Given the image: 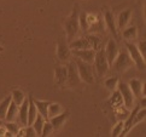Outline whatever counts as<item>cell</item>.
<instances>
[{
    "label": "cell",
    "mask_w": 146,
    "mask_h": 137,
    "mask_svg": "<svg viewBox=\"0 0 146 137\" xmlns=\"http://www.w3.org/2000/svg\"><path fill=\"white\" fill-rule=\"evenodd\" d=\"M79 5L75 4L74 5V10H72L71 15L69 16V18L65 21L64 23V28H65V33L69 41L74 40L76 38V35L79 34L80 32V24H79Z\"/></svg>",
    "instance_id": "6da1fadb"
},
{
    "label": "cell",
    "mask_w": 146,
    "mask_h": 137,
    "mask_svg": "<svg viewBox=\"0 0 146 137\" xmlns=\"http://www.w3.org/2000/svg\"><path fill=\"white\" fill-rule=\"evenodd\" d=\"M76 69L79 73V77L81 80H83L86 84H92L94 81V75H93V68L91 66V63H87L85 61H81L80 58L75 60Z\"/></svg>",
    "instance_id": "7a4b0ae2"
},
{
    "label": "cell",
    "mask_w": 146,
    "mask_h": 137,
    "mask_svg": "<svg viewBox=\"0 0 146 137\" xmlns=\"http://www.w3.org/2000/svg\"><path fill=\"white\" fill-rule=\"evenodd\" d=\"M133 64V61L130 60L129 55L126 51H118V54L116 56V58L112 62V64L110 67H112V69L116 73H123L127 69H129Z\"/></svg>",
    "instance_id": "3957f363"
},
{
    "label": "cell",
    "mask_w": 146,
    "mask_h": 137,
    "mask_svg": "<svg viewBox=\"0 0 146 137\" xmlns=\"http://www.w3.org/2000/svg\"><path fill=\"white\" fill-rule=\"evenodd\" d=\"M126 47L128 50V55L130 57V60H132L134 64L137 66V68L140 69V71H144L145 67H146L145 57L140 54L138 46L135 44H133L132 41H126Z\"/></svg>",
    "instance_id": "277c9868"
},
{
    "label": "cell",
    "mask_w": 146,
    "mask_h": 137,
    "mask_svg": "<svg viewBox=\"0 0 146 137\" xmlns=\"http://www.w3.org/2000/svg\"><path fill=\"white\" fill-rule=\"evenodd\" d=\"M94 68H96V72L98 77L103 78L104 75L108 73L109 71V63H108V60H106V56H105V50L103 49H99L96 51V56H94Z\"/></svg>",
    "instance_id": "5b68a950"
},
{
    "label": "cell",
    "mask_w": 146,
    "mask_h": 137,
    "mask_svg": "<svg viewBox=\"0 0 146 137\" xmlns=\"http://www.w3.org/2000/svg\"><path fill=\"white\" fill-rule=\"evenodd\" d=\"M117 87H118V91L122 96L124 107L128 108V109H132L134 107V98L135 97H134L132 90L129 89V85L126 83L119 81V83H117Z\"/></svg>",
    "instance_id": "8992f818"
},
{
    "label": "cell",
    "mask_w": 146,
    "mask_h": 137,
    "mask_svg": "<svg viewBox=\"0 0 146 137\" xmlns=\"http://www.w3.org/2000/svg\"><path fill=\"white\" fill-rule=\"evenodd\" d=\"M104 50H105V56H106V60H108L109 66H111L112 62L115 61V58H116L118 51H119L118 50V46L116 44V41H115L113 39H110V40L108 41L106 47Z\"/></svg>",
    "instance_id": "52a82bcc"
},
{
    "label": "cell",
    "mask_w": 146,
    "mask_h": 137,
    "mask_svg": "<svg viewBox=\"0 0 146 137\" xmlns=\"http://www.w3.org/2000/svg\"><path fill=\"white\" fill-rule=\"evenodd\" d=\"M71 54L75 55L77 58H80L81 61H85L87 63H91L94 61L96 51L93 49H85V50H71Z\"/></svg>",
    "instance_id": "ba28073f"
},
{
    "label": "cell",
    "mask_w": 146,
    "mask_h": 137,
    "mask_svg": "<svg viewBox=\"0 0 146 137\" xmlns=\"http://www.w3.org/2000/svg\"><path fill=\"white\" fill-rule=\"evenodd\" d=\"M68 75H66V80L69 81V85L75 87L80 84L81 79L79 77V73H77V69H76V64L75 63H70L69 66H68Z\"/></svg>",
    "instance_id": "9c48e42d"
},
{
    "label": "cell",
    "mask_w": 146,
    "mask_h": 137,
    "mask_svg": "<svg viewBox=\"0 0 146 137\" xmlns=\"http://www.w3.org/2000/svg\"><path fill=\"white\" fill-rule=\"evenodd\" d=\"M69 112H62L59 114L54 115V117H52L48 119V122L52 124V126H53L54 130H59L62 126L64 125V123L68 120V118H69Z\"/></svg>",
    "instance_id": "30bf717a"
},
{
    "label": "cell",
    "mask_w": 146,
    "mask_h": 137,
    "mask_svg": "<svg viewBox=\"0 0 146 137\" xmlns=\"http://www.w3.org/2000/svg\"><path fill=\"white\" fill-rule=\"evenodd\" d=\"M57 56L60 61H68L71 56V50L69 49L64 41H58V45H57Z\"/></svg>",
    "instance_id": "8fae6325"
},
{
    "label": "cell",
    "mask_w": 146,
    "mask_h": 137,
    "mask_svg": "<svg viewBox=\"0 0 146 137\" xmlns=\"http://www.w3.org/2000/svg\"><path fill=\"white\" fill-rule=\"evenodd\" d=\"M130 17H132V10L130 9L123 10V11L119 12L118 18H117V24H116L117 29L126 28L128 26V23H129V21H130Z\"/></svg>",
    "instance_id": "7c38bea8"
},
{
    "label": "cell",
    "mask_w": 146,
    "mask_h": 137,
    "mask_svg": "<svg viewBox=\"0 0 146 137\" xmlns=\"http://www.w3.org/2000/svg\"><path fill=\"white\" fill-rule=\"evenodd\" d=\"M69 49L70 50H85V49H92V46H91V43H90V40H88V38L85 36V38L71 40L69 44Z\"/></svg>",
    "instance_id": "4fadbf2b"
},
{
    "label": "cell",
    "mask_w": 146,
    "mask_h": 137,
    "mask_svg": "<svg viewBox=\"0 0 146 137\" xmlns=\"http://www.w3.org/2000/svg\"><path fill=\"white\" fill-rule=\"evenodd\" d=\"M104 19H105L108 29L111 32V34L115 36V38H117V27H116V23H115V18H113L112 12H110L109 10H106L105 15H104Z\"/></svg>",
    "instance_id": "5bb4252c"
},
{
    "label": "cell",
    "mask_w": 146,
    "mask_h": 137,
    "mask_svg": "<svg viewBox=\"0 0 146 137\" xmlns=\"http://www.w3.org/2000/svg\"><path fill=\"white\" fill-rule=\"evenodd\" d=\"M129 89L132 90L133 95H134V97H137V98H141L143 97V83L139 80V79H132V80L129 81Z\"/></svg>",
    "instance_id": "9a60e30c"
},
{
    "label": "cell",
    "mask_w": 146,
    "mask_h": 137,
    "mask_svg": "<svg viewBox=\"0 0 146 137\" xmlns=\"http://www.w3.org/2000/svg\"><path fill=\"white\" fill-rule=\"evenodd\" d=\"M17 115L19 118V122L24 126H27V123H28V98H24V101L21 104V107H18Z\"/></svg>",
    "instance_id": "2e32d148"
},
{
    "label": "cell",
    "mask_w": 146,
    "mask_h": 137,
    "mask_svg": "<svg viewBox=\"0 0 146 137\" xmlns=\"http://www.w3.org/2000/svg\"><path fill=\"white\" fill-rule=\"evenodd\" d=\"M33 101L35 103L36 109H38V113L42 115V117L45 118V120H48L47 109H48V106H50L51 102H48V101H39V99H35V98H33Z\"/></svg>",
    "instance_id": "e0dca14e"
},
{
    "label": "cell",
    "mask_w": 146,
    "mask_h": 137,
    "mask_svg": "<svg viewBox=\"0 0 146 137\" xmlns=\"http://www.w3.org/2000/svg\"><path fill=\"white\" fill-rule=\"evenodd\" d=\"M36 114H38V109H36V107H35L33 97L29 96L28 97V123H27V126L33 124V122L36 118Z\"/></svg>",
    "instance_id": "ac0fdd59"
},
{
    "label": "cell",
    "mask_w": 146,
    "mask_h": 137,
    "mask_svg": "<svg viewBox=\"0 0 146 137\" xmlns=\"http://www.w3.org/2000/svg\"><path fill=\"white\" fill-rule=\"evenodd\" d=\"M17 114H18V106L11 99V102L9 104L6 115H5V120H6V122H13L15 118L17 117Z\"/></svg>",
    "instance_id": "d6986e66"
},
{
    "label": "cell",
    "mask_w": 146,
    "mask_h": 137,
    "mask_svg": "<svg viewBox=\"0 0 146 137\" xmlns=\"http://www.w3.org/2000/svg\"><path fill=\"white\" fill-rule=\"evenodd\" d=\"M66 75H68V69L65 67L56 68L54 77H56V81H57L58 85H63V84L66 81Z\"/></svg>",
    "instance_id": "ffe728a7"
},
{
    "label": "cell",
    "mask_w": 146,
    "mask_h": 137,
    "mask_svg": "<svg viewBox=\"0 0 146 137\" xmlns=\"http://www.w3.org/2000/svg\"><path fill=\"white\" fill-rule=\"evenodd\" d=\"M45 122H46V120H45V118L42 117V115L39 114V113L36 114V118H35V120H34L33 124H32L36 136H41V130H42V126H44V123Z\"/></svg>",
    "instance_id": "44dd1931"
},
{
    "label": "cell",
    "mask_w": 146,
    "mask_h": 137,
    "mask_svg": "<svg viewBox=\"0 0 146 137\" xmlns=\"http://www.w3.org/2000/svg\"><path fill=\"white\" fill-rule=\"evenodd\" d=\"M137 34H138V29L135 26H132V27H127V28H123L122 32V35L123 38L126 39V41H132L137 38Z\"/></svg>",
    "instance_id": "7402d4cb"
},
{
    "label": "cell",
    "mask_w": 146,
    "mask_h": 137,
    "mask_svg": "<svg viewBox=\"0 0 146 137\" xmlns=\"http://www.w3.org/2000/svg\"><path fill=\"white\" fill-rule=\"evenodd\" d=\"M11 96H7L5 97L1 102H0V119L5 120V115H6V112H7V108H9V104L11 102Z\"/></svg>",
    "instance_id": "603a6c76"
},
{
    "label": "cell",
    "mask_w": 146,
    "mask_h": 137,
    "mask_svg": "<svg viewBox=\"0 0 146 137\" xmlns=\"http://www.w3.org/2000/svg\"><path fill=\"white\" fill-rule=\"evenodd\" d=\"M63 112V109H62V106L59 103H50V106H48V109H47V115H48V119L52 118V117H54V115L57 114H59Z\"/></svg>",
    "instance_id": "cb8c5ba5"
},
{
    "label": "cell",
    "mask_w": 146,
    "mask_h": 137,
    "mask_svg": "<svg viewBox=\"0 0 146 137\" xmlns=\"http://www.w3.org/2000/svg\"><path fill=\"white\" fill-rule=\"evenodd\" d=\"M11 98H12V101L17 104V106H21L22 104V102L24 101V92L23 91H21V90H13L12 91V95H11Z\"/></svg>",
    "instance_id": "d4e9b609"
},
{
    "label": "cell",
    "mask_w": 146,
    "mask_h": 137,
    "mask_svg": "<svg viewBox=\"0 0 146 137\" xmlns=\"http://www.w3.org/2000/svg\"><path fill=\"white\" fill-rule=\"evenodd\" d=\"M110 103L112 104L115 108H117V107H119V106H122V104H123L122 96H121V93H119L118 90L115 91V92L112 93V96H111V98H110Z\"/></svg>",
    "instance_id": "484cf974"
},
{
    "label": "cell",
    "mask_w": 146,
    "mask_h": 137,
    "mask_svg": "<svg viewBox=\"0 0 146 137\" xmlns=\"http://www.w3.org/2000/svg\"><path fill=\"white\" fill-rule=\"evenodd\" d=\"M79 24H80V29H82V30H87L90 28V23H88L86 12H81L79 15Z\"/></svg>",
    "instance_id": "4316f807"
},
{
    "label": "cell",
    "mask_w": 146,
    "mask_h": 137,
    "mask_svg": "<svg viewBox=\"0 0 146 137\" xmlns=\"http://www.w3.org/2000/svg\"><path fill=\"white\" fill-rule=\"evenodd\" d=\"M87 38H88V40H90L91 46H92L93 50L97 51V50L100 49V47H99L100 46V43H102L100 38H98V36H96V35H87Z\"/></svg>",
    "instance_id": "83f0119b"
},
{
    "label": "cell",
    "mask_w": 146,
    "mask_h": 137,
    "mask_svg": "<svg viewBox=\"0 0 146 137\" xmlns=\"http://www.w3.org/2000/svg\"><path fill=\"white\" fill-rule=\"evenodd\" d=\"M4 128L6 129V131H9V132H11L12 135L16 136V135H17V132H18L19 126H18L16 123H12V122H6V123H4Z\"/></svg>",
    "instance_id": "f1b7e54d"
},
{
    "label": "cell",
    "mask_w": 146,
    "mask_h": 137,
    "mask_svg": "<svg viewBox=\"0 0 146 137\" xmlns=\"http://www.w3.org/2000/svg\"><path fill=\"white\" fill-rule=\"evenodd\" d=\"M54 131L53 126H52V124L48 122V120H46V122L44 123V126H42V130H41V136H48L51 135L52 132Z\"/></svg>",
    "instance_id": "f546056e"
},
{
    "label": "cell",
    "mask_w": 146,
    "mask_h": 137,
    "mask_svg": "<svg viewBox=\"0 0 146 137\" xmlns=\"http://www.w3.org/2000/svg\"><path fill=\"white\" fill-rule=\"evenodd\" d=\"M123 131V120H119V122L113 126L112 129V132H111V136L112 137H117V136H121Z\"/></svg>",
    "instance_id": "4dcf8cb0"
},
{
    "label": "cell",
    "mask_w": 146,
    "mask_h": 137,
    "mask_svg": "<svg viewBox=\"0 0 146 137\" xmlns=\"http://www.w3.org/2000/svg\"><path fill=\"white\" fill-rule=\"evenodd\" d=\"M117 83H118V79L116 77H113V78H109L105 80V86L108 90H115V87H117Z\"/></svg>",
    "instance_id": "1f68e13d"
},
{
    "label": "cell",
    "mask_w": 146,
    "mask_h": 137,
    "mask_svg": "<svg viewBox=\"0 0 146 137\" xmlns=\"http://www.w3.org/2000/svg\"><path fill=\"white\" fill-rule=\"evenodd\" d=\"M145 47H146V43H145V41H140L138 49H139V51H140V54H141L144 57H145Z\"/></svg>",
    "instance_id": "d6a6232c"
},
{
    "label": "cell",
    "mask_w": 146,
    "mask_h": 137,
    "mask_svg": "<svg viewBox=\"0 0 146 137\" xmlns=\"http://www.w3.org/2000/svg\"><path fill=\"white\" fill-rule=\"evenodd\" d=\"M5 132H6V129H5L4 126H0V136H4Z\"/></svg>",
    "instance_id": "836d02e7"
},
{
    "label": "cell",
    "mask_w": 146,
    "mask_h": 137,
    "mask_svg": "<svg viewBox=\"0 0 146 137\" xmlns=\"http://www.w3.org/2000/svg\"><path fill=\"white\" fill-rule=\"evenodd\" d=\"M3 125H4V120L0 119V126H3Z\"/></svg>",
    "instance_id": "e575fe53"
},
{
    "label": "cell",
    "mask_w": 146,
    "mask_h": 137,
    "mask_svg": "<svg viewBox=\"0 0 146 137\" xmlns=\"http://www.w3.org/2000/svg\"><path fill=\"white\" fill-rule=\"evenodd\" d=\"M4 51V47H1V46H0V52H3Z\"/></svg>",
    "instance_id": "d590c367"
}]
</instances>
